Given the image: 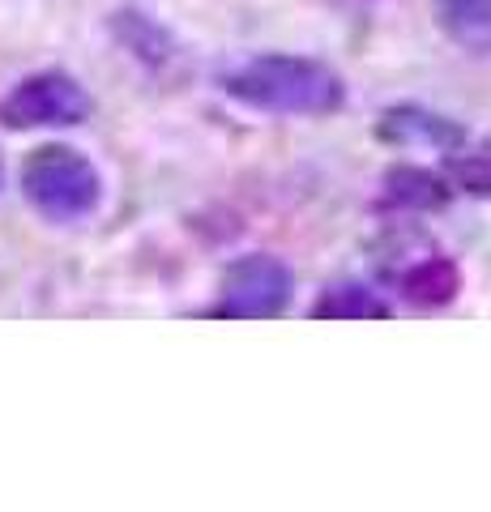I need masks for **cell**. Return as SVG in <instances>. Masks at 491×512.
Returning a JSON list of instances; mask_svg holds the SVG:
<instances>
[{"instance_id": "obj_2", "label": "cell", "mask_w": 491, "mask_h": 512, "mask_svg": "<svg viewBox=\"0 0 491 512\" xmlns=\"http://www.w3.org/2000/svg\"><path fill=\"white\" fill-rule=\"evenodd\" d=\"M22 192L43 218L77 222L90 218L103 201V180L94 163L73 146H39L22 163Z\"/></svg>"}, {"instance_id": "obj_4", "label": "cell", "mask_w": 491, "mask_h": 512, "mask_svg": "<svg viewBox=\"0 0 491 512\" xmlns=\"http://www.w3.org/2000/svg\"><path fill=\"white\" fill-rule=\"evenodd\" d=\"M90 116V94L69 73H30L0 99L5 128H69Z\"/></svg>"}, {"instance_id": "obj_3", "label": "cell", "mask_w": 491, "mask_h": 512, "mask_svg": "<svg viewBox=\"0 0 491 512\" xmlns=\"http://www.w3.org/2000/svg\"><path fill=\"white\" fill-rule=\"evenodd\" d=\"M291 269L278 256H240L227 265L223 282H218V308L214 316L231 320H274L287 312L291 303Z\"/></svg>"}, {"instance_id": "obj_7", "label": "cell", "mask_w": 491, "mask_h": 512, "mask_svg": "<svg viewBox=\"0 0 491 512\" xmlns=\"http://www.w3.org/2000/svg\"><path fill=\"white\" fill-rule=\"evenodd\" d=\"M385 197L406 210H440L453 197V184L427 167H393L385 175Z\"/></svg>"}, {"instance_id": "obj_1", "label": "cell", "mask_w": 491, "mask_h": 512, "mask_svg": "<svg viewBox=\"0 0 491 512\" xmlns=\"http://www.w3.org/2000/svg\"><path fill=\"white\" fill-rule=\"evenodd\" d=\"M218 90L269 116H329L346 103V86L338 69L308 56H244L218 73Z\"/></svg>"}, {"instance_id": "obj_5", "label": "cell", "mask_w": 491, "mask_h": 512, "mask_svg": "<svg viewBox=\"0 0 491 512\" xmlns=\"http://www.w3.org/2000/svg\"><path fill=\"white\" fill-rule=\"evenodd\" d=\"M376 133L393 141V146H423V150H440V154H453L457 146H466V128L440 116V111H427V107H415V103H402V107H389L380 116Z\"/></svg>"}, {"instance_id": "obj_10", "label": "cell", "mask_w": 491, "mask_h": 512, "mask_svg": "<svg viewBox=\"0 0 491 512\" xmlns=\"http://www.w3.org/2000/svg\"><path fill=\"white\" fill-rule=\"evenodd\" d=\"M116 35L133 47V56L150 60V64H163L171 56L167 30H158L146 13H116Z\"/></svg>"}, {"instance_id": "obj_6", "label": "cell", "mask_w": 491, "mask_h": 512, "mask_svg": "<svg viewBox=\"0 0 491 512\" xmlns=\"http://www.w3.org/2000/svg\"><path fill=\"white\" fill-rule=\"evenodd\" d=\"M402 295L410 303H419V308H440V303H449L457 291H462V274H457V265L449 256L440 252H427L419 256L415 265L402 269Z\"/></svg>"}, {"instance_id": "obj_11", "label": "cell", "mask_w": 491, "mask_h": 512, "mask_svg": "<svg viewBox=\"0 0 491 512\" xmlns=\"http://www.w3.org/2000/svg\"><path fill=\"white\" fill-rule=\"evenodd\" d=\"M470 146V141H466ZM457 146L449 154V175L466 192H479V197H491V146H479V150H466Z\"/></svg>"}, {"instance_id": "obj_8", "label": "cell", "mask_w": 491, "mask_h": 512, "mask_svg": "<svg viewBox=\"0 0 491 512\" xmlns=\"http://www.w3.org/2000/svg\"><path fill=\"white\" fill-rule=\"evenodd\" d=\"M436 18L453 43L491 52V0H436Z\"/></svg>"}, {"instance_id": "obj_9", "label": "cell", "mask_w": 491, "mask_h": 512, "mask_svg": "<svg viewBox=\"0 0 491 512\" xmlns=\"http://www.w3.org/2000/svg\"><path fill=\"white\" fill-rule=\"evenodd\" d=\"M312 316L316 320H385L389 303L359 282H338L321 291V299L312 303Z\"/></svg>"}]
</instances>
